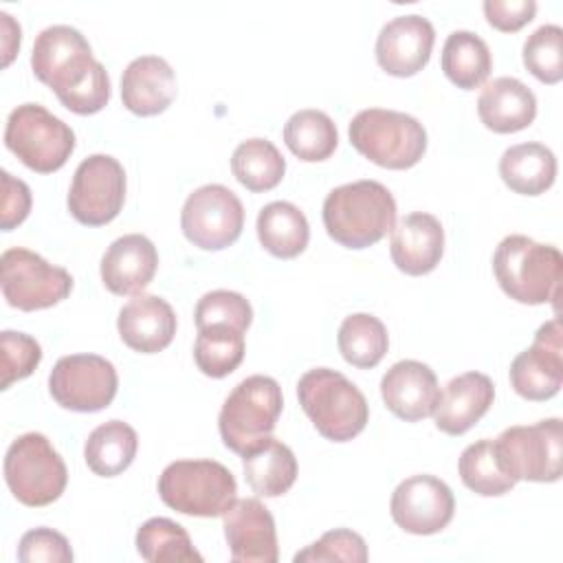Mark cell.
<instances>
[{
	"label": "cell",
	"mask_w": 563,
	"mask_h": 563,
	"mask_svg": "<svg viewBox=\"0 0 563 563\" xmlns=\"http://www.w3.org/2000/svg\"><path fill=\"white\" fill-rule=\"evenodd\" d=\"M31 68L75 114H95L110 101V77L103 64L92 57L88 40L68 24L40 31L31 51Z\"/></svg>",
	"instance_id": "6da1fadb"
},
{
	"label": "cell",
	"mask_w": 563,
	"mask_h": 563,
	"mask_svg": "<svg viewBox=\"0 0 563 563\" xmlns=\"http://www.w3.org/2000/svg\"><path fill=\"white\" fill-rule=\"evenodd\" d=\"M396 224V200L378 180L334 187L323 200V227L345 249H367Z\"/></svg>",
	"instance_id": "7a4b0ae2"
},
{
	"label": "cell",
	"mask_w": 563,
	"mask_h": 563,
	"mask_svg": "<svg viewBox=\"0 0 563 563\" xmlns=\"http://www.w3.org/2000/svg\"><path fill=\"white\" fill-rule=\"evenodd\" d=\"M493 273L510 299L528 306L554 303L556 308L563 275V257L556 246L519 233L506 235L495 249Z\"/></svg>",
	"instance_id": "3957f363"
},
{
	"label": "cell",
	"mask_w": 563,
	"mask_h": 563,
	"mask_svg": "<svg viewBox=\"0 0 563 563\" xmlns=\"http://www.w3.org/2000/svg\"><path fill=\"white\" fill-rule=\"evenodd\" d=\"M297 398L314 429L332 442L356 438L369 420L363 391L330 367L308 369L297 383Z\"/></svg>",
	"instance_id": "277c9868"
},
{
	"label": "cell",
	"mask_w": 563,
	"mask_h": 563,
	"mask_svg": "<svg viewBox=\"0 0 563 563\" xmlns=\"http://www.w3.org/2000/svg\"><path fill=\"white\" fill-rule=\"evenodd\" d=\"M282 407V387L275 378L253 374L240 380L222 402L218 416V429L224 446L238 455H246L260 446L273 435Z\"/></svg>",
	"instance_id": "5b68a950"
},
{
	"label": "cell",
	"mask_w": 563,
	"mask_h": 563,
	"mask_svg": "<svg viewBox=\"0 0 563 563\" xmlns=\"http://www.w3.org/2000/svg\"><path fill=\"white\" fill-rule=\"evenodd\" d=\"M347 134L358 154L385 169H409L427 152L424 125L398 110H361L350 121Z\"/></svg>",
	"instance_id": "8992f818"
},
{
	"label": "cell",
	"mask_w": 563,
	"mask_h": 563,
	"mask_svg": "<svg viewBox=\"0 0 563 563\" xmlns=\"http://www.w3.org/2000/svg\"><path fill=\"white\" fill-rule=\"evenodd\" d=\"M235 493L233 473L216 460H176L158 477L163 504L189 517H222Z\"/></svg>",
	"instance_id": "52a82bcc"
},
{
	"label": "cell",
	"mask_w": 563,
	"mask_h": 563,
	"mask_svg": "<svg viewBox=\"0 0 563 563\" xmlns=\"http://www.w3.org/2000/svg\"><path fill=\"white\" fill-rule=\"evenodd\" d=\"M4 479L13 497L31 508L48 506L66 488L68 471L44 433H24L4 455Z\"/></svg>",
	"instance_id": "ba28073f"
},
{
	"label": "cell",
	"mask_w": 563,
	"mask_h": 563,
	"mask_svg": "<svg viewBox=\"0 0 563 563\" xmlns=\"http://www.w3.org/2000/svg\"><path fill=\"white\" fill-rule=\"evenodd\" d=\"M4 145L33 172L51 174L66 165L75 150V132L40 103H22L11 110L4 128Z\"/></svg>",
	"instance_id": "9c48e42d"
},
{
	"label": "cell",
	"mask_w": 563,
	"mask_h": 563,
	"mask_svg": "<svg viewBox=\"0 0 563 563\" xmlns=\"http://www.w3.org/2000/svg\"><path fill=\"white\" fill-rule=\"evenodd\" d=\"M493 446L504 473L515 482H556L561 477L563 433L559 418L508 427L493 440Z\"/></svg>",
	"instance_id": "30bf717a"
},
{
	"label": "cell",
	"mask_w": 563,
	"mask_h": 563,
	"mask_svg": "<svg viewBox=\"0 0 563 563\" xmlns=\"http://www.w3.org/2000/svg\"><path fill=\"white\" fill-rule=\"evenodd\" d=\"M0 271V286L7 303L24 312L51 308L73 290V277L66 268L53 266L42 255L22 246L2 253Z\"/></svg>",
	"instance_id": "8fae6325"
},
{
	"label": "cell",
	"mask_w": 563,
	"mask_h": 563,
	"mask_svg": "<svg viewBox=\"0 0 563 563\" xmlns=\"http://www.w3.org/2000/svg\"><path fill=\"white\" fill-rule=\"evenodd\" d=\"M125 202V172L110 154L84 158L70 183L66 198L70 216L86 227L112 222Z\"/></svg>",
	"instance_id": "7c38bea8"
},
{
	"label": "cell",
	"mask_w": 563,
	"mask_h": 563,
	"mask_svg": "<svg viewBox=\"0 0 563 563\" xmlns=\"http://www.w3.org/2000/svg\"><path fill=\"white\" fill-rule=\"evenodd\" d=\"M244 227V207L224 185H202L194 189L180 211L185 238L202 251L231 246Z\"/></svg>",
	"instance_id": "4fadbf2b"
},
{
	"label": "cell",
	"mask_w": 563,
	"mask_h": 563,
	"mask_svg": "<svg viewBox=\"0 0 563 563\" xmlns=\"http://www.w3.org/2000/svg\"><path fill=\"white\" fill-rule=\"evenodd\" d=\"M119 387L114 365L99 354L62 356L48 376L53 400L70 411L92 413L106 409Z\"/></svg>",
	"instance_id": "5bb4252c"
},
{
	"label": "cell",
	"mask_w": 563,
	"mask_h": 563,
	"mask_svg": "<svg viewBox=\"0 0 563 563\" xmlns=\"http://www.w3.org/2000/svg\"><path fill=\"white\" fill-rule=\"evenodd\" d=\"M510 385L526 400H550L563 385V330L561 319L545 321L530 347L510 363Z\"/></svg>",
	"instance_id": "9a60e30c"
},
{
	"label": "cell",
	"mask_w": 563,
	"mask_h": 563,
	"mask_svg": "<svg viewBox=\"0 0 563 563\" xmlns=\"http://www.w3.org/2000/svg\"><path fill=\"white\" fill-rule=\"evenodd\" d=\"M389 512L396 526L409 534H435L451 523L455 497L440 477L411 475L394 488Z\"/></svg>",
	"instance_id": "2e32d148"
},
{
	"label": "cell",
	"mask_w": 563,
	"mask_h": 563,
	"mask_svg": "<svg viewBox=\"0 0 563 563\" xmlns=\"http://www.w3.org/2000/svg\"><path fill=\"white\" fill-rule=\"evenodd\" d=\"M222 528L233 561L275 563L279 559L275 519L260 499H235L222 515Z\"/></svg>",
	"instance_id": "e0dca14e"
},
{
	"label": "cell",
	"mask_w": 563,
	"mask_h": 563,
	"mask_svg": "<svg viewBox=\"0 0 563 563\" xmlns=\"http://www.w3.org/2000/svg\"><path fill=\"white\" fill-rule=\"evenodd\" d=\"M433 42L435 31L424 15H398L376 37V62L387 75L411 77L427 66Z\"/></svg>",
	"instance_id": "ac0fdd59"
},
{
	"label": "cell",
	"mask_w": 563,
	"mask_h": 563,
	"mask_svg": "<svg viewBox=\"0 0 563 563\" xmlns=\"http://www.w3.org/2000/svg\"><path fill=\"white\" fill-rule=\"evenodd\" d=\"M380 396L394 416L405 422H418L433 416L440 400V385L427 363L405 358L383 374Z\"/></svg>",
	"instance_id": "d6986e66"
},
{
	"label": "cell",
	"mask_w": 563,
	"mask_h": 563,
	"mask_svg": "<svg viewBox=\"0 0 563 563\" xmlns=\"http://www.w3.org/2000/svg\"><path fill=\"white\" fill-rule=\"evenodd\" d=\"M389 253L398 271L405 275L431 273L444 253V229L440 220L427 211H413L398 220L391 229Z\"/></svg>",
	"instance_id": "ffe728a7"
},
{
	"label": "cell",
	"mask_w": 563,
	"mask_h": 563,
	"mask_svg": "<svg viewBox=\"0 0 563 563\" xmlns=\"http://www.w3.org/2000/svg\"><path fill=\"white\" fill-rule=\"evenodd\" d=\"M158 253L150 238L128 233L117 238L101 257V282L114 295H141L154 279Z\"/></svg>",
	"instance_id": "44dd1931"
},
{
	"label": "cell",
	"mask_w": 563,
	"mask_h": 563,
	"mask_svg": "<svg viewBox=\"0 0 563 563\" xmlns=\"http://www.w3.org/2000/svg\"><path fill=\"white\" fill-rule=\"evenodd\" d=\"M174 308L158 295H134L117 319V330L123 343L141 354H156L165 350L176 334Z\"/></svg>",
	"instance_id": "7402d4cb"
},
{
	"label": "cell",
	"mask_w": 563,
	"mask_h": 563,
	"mask_svg": "<svg viewBox=\"0 0 563 563\" xmlns=\"http://www.w3.org/2000/svg\"><path fill=\"white\" fill-rule=\"evenodd\" d=\"M176 75L158 55L134 57L121 75V101L139 117L165 112L176 99Z\"/></svg>",
	"instance_id": "603a6c76"
},
{
	"label": "cell",
	"mask_w": 563,
	"mask_h": 563,
	"mask_svg": "<svg viewBox=\"0 0 563 563\" xmlns=\"http://www.w3.org/2000/svg\"><path fill=\"white\" fill-rule=\"evenodd\" d=\"M495 398L493 380L482 372H464L451 378L440 391L433 411L435 427L446 435H462L475 427L490 409Z\"/></svg>",
	"instance_id": "cb8c5ba5"
},
{
	"label": "cell",
	"mask_w": 563,
	"mask_h": 563,
	"mask_svg": "<svg viewBox=\"0 0 563 563\" xmlns=\"http://www.w3.org/2000/svg\"><path fill=\"white\" fill-rule=\"evenodd\" d=\"M477 114L488 130L512 134L526 130L534 121L537 97L517 77H497L482 88Z\"/></svg>",
	"instance_id": "d4e9b609"
},
{
	"label": "cell",
	"mask_w": 563,
	"mask_h": 563,
	"mask_svg": "<svg viewBox=\"0 0 563 563\" xmlns=\"http://www.w3.org/2000/svg\"><path fill=\"white\" fill-rule=\"evenodd\" d=\"M499 176L515 194L539 196L554 185V152L543 143L512 145L499 158Z\"/></svg>",
	"instance_id": "484cf974"
},
{
	"label": "cell",
	"mask_w": 563,
	"mask_h": 563,
	"mask_svg": "<svg viewBox=\"0 0 563 563\" xmlns=\"http://www.w3.org/2000/svg\"><path fill=\"white\" fill-rule=\"evenodd\" d=\"M244 479L260 497H279L297 479V457L282 440L273 435L242 455Z\"/></svg>",
	"instance_id": "4316f807"
},
{
	"label": "cell",
	"mask_w": 563,
	"mask_h": 563,
	"mask_svg": "<svg viewBox=\"0 0 563 563\" xmlns=\"http://www.w3.org/2000/svg\"><path fill=\"white\" fill-rule=\"evenodd\" d=\"M260 244L279 260H292L306 251L310 227L303 211L286 200H275L257 213Z\"/></svg>",
	"instance_id": "83f0119b"
},
{
	"label": "cell",
	"mask_w": 563,
	"mask_h": 563,
	"mask_svg": "<svg viewBox=\"0 0 563 563\" xmlns=\"http://www.w3.org/2000/svg\"><path fill=\"white\" fill-rule=\"evenodd\" d=\"M136 449V431L123 420H108L90 431L84 446V457L95 475L114 477L134 462Z\"/></svg>",
	"instance_id": "f1b7e54d"
},
{
	"label": "cell",
	"mask_w": 563,
	"mask_h": 563,
	"mask_svg": "<svg viewBox=\"0 0 563 563\" xmlns=\"http://www.w3.org/2000/svg\"><path fill=\"white\" fill-rule=\"evenodd\" d=\"M442 70L462 90L479 88L493 68L488 44L473 31H453L442 46Z\"/></svg>",
	"instance_id": "f546056e"
},
{
	"label": "cell",
	"mask_w": 563,
	"mask_h": 563,
	"mask_svg": "<svg viewBox=\"0 0 563 563\" xmlns=\"http://www.w3.org/2000/svg\"><path fill=\"white\" fill-rule=\"evenodd\" d=\"M341 356L361 369L376 367L389 347L385 323L369 312H354L343 319L336 334Z\"/></svg>",
	"instance_id": "4dcf8cb0"
},
{
	"label": "cell",
	"mask_w": 563,
	"mask_h": 563,
	"mask_svg": "<svg viewBox=\"0 0 563 563\" xmlns=\"http://www.w3.org/2000/svg\"><path fill=\"white\" fill-rule=\"evenodd\" d=\"M284 141L288 150L306 163H319L332 156L339 143L334 121L314 108L295 112L284 125Z\"/></svg>",
	"instance_id": "1f68e13d"
},
{
	"label": "cell",
	"mask_w": 563,
	"mask_h": 563,
	"mask_svg": "<svg viewBox=\"0 0 563 563\" xmlns=\"http://www.w3.org/2000/svg\"><path fill=\"white\" fill-rule=\"evenodd\" d=\"M231 172L249 191H268L282 183L286 161L268 139H246L233 150Z\"/></svg>",
	"instance_id": "d6a6232c"
},
{
	"label": "cell",
	"mask_w": 563,
	"mask_h": 563,
	"mask_svg": "<svg viewBox=\"0 0 563 563\" xmlns=\"http://www.w3.org/2000/svg\"><path fill=\"white\" fill-rule=\"evenodd\" d=\"M136 550L150 563H191L202 561L200 552L194 548L189 532L167 519V517H152L136 530Z\"/></svg>",
	"instance_id": "836d02e7"
},
{
	"label": "cell",
	"mask_w": 563,
	"mask_h": 563,
	"mask_svg": "<svg viewBox=\"0 0 563 563\" xmlns=\"http://www.w3.org/2000/svg\"><path fill=\"white\" fill-rule=\"evenodd\" d=\"M244 358V330L216 323L198 330L194 361L205 376L224 378Z\"/></svg>",
	"instance_id": "e575fe53"
},
{
	"label": "cell",
	"mask_w": 563,
	"mask_h": 563,
	"mask_svg": "<svg viewBox=\"0 0 563 563\" xmlns=\"http://www.w3.org/2000/svg\"><path fill=\"white\" fill-rule=\"evenodd\" d=\"M457 471H460L464 486L482 497L506 495L517 484L515 479H510L504 473V468L495 455L493 440H477V442L468 444L460 455Z\"/></svg>",
	"instance_id": "d590c367"
},
{
	"label": "cell",
	"mask_w": 563,
	"mask_h": 563,
	"mask_svg": "<svg viewBox=\"0 0 563 563\" xmlns=\"http://www.w3.org/2000/svg\"><path fill=\"white\" fill-rule=\"evenodd\" d=\"M523 66L543 84H559L563 79V29L559 24H543L523 42Z\"/></svg>",
	"instance_id": "8d00e7d4"
},
{
	"label": "cell",
	"mask_w": 563,
	"mask_h": 563,
	"mask_svg": "<svg viewBox=\"0 0 563 563\" xmlns=\"http://www.w3.org/2000/svg\"><path fill=\"white\" fill-rule=\"evenodd\" d=\"M194 319L198 330L216 323L233 325L238 330H249L253 321V308L249 299L233 290H211L205 292L194 310Z\"/></svg>",
	"instance_id": "74e56055"
},
{
	"label": "cell",
	"mask_w": 563,
	"mask_h": 563,
	"mask_svg": "<svg viewBox=\"0 0 563 563\" xmlns=\"http://www.w3.org/2000/svg\"><path fill=\"white\" fill-rule=\"evenodd\" d=\"M0 350H2V389H9L15 380H22L35 372L42 361L40 343L15 330L0 332Z\"/></svg>",
	"instance_id": "f35d334b"
},
{
	"label": "cell",
	"mask_w": 563,
	"mask_h": 563,
	"mask_svg": "<svg viewBox=\"0 0 563 563\" xmlns=\"http://www.w3.org/2000/svg\"><path fill=\"white\" fill-rule=\"evenodd\" d=\"M295 561H347V563H365L367 545L365 539L347 528H336L325 532L319 541L310 543L301 552L295 554Z\"/></svg>",
	"instance_id": "ab89813d"
},
{
	"label": "cell",
	"mask_w": 563,
	"mask_h": 563,
	"mask_svg": "<svg viewBox=\"0 0 563 563\" xmlns=\"http://www.w3.org/2000/svg\"><path fill=\"white\" fill-rule=\"evenodd\" d=\"M18 559L22 563H70L75 556L62 532L42 526L22 534L18 543Z\"/></svg>",
	"instance_id": "60d3db41"
},
{
	"label": "cell",
	"mask_w": 563,
	"mask_h": 563,
	"mask_svg": "<svg viewBox=\"0 0 563 563\" xmlns=\"http://www.w3.org/2000/svg\"><path fill=\"white\" fill-rule=\"evenodd\" d=\"M482 7L488 24L501 33L519 31L537 13L534 0H486Z\"/></svg>",
	"instance_id": "b9f144b4"
},
{
	"label": "cell",
	"mask_w": 563,
	"mask_h": 563,
	"mask_svg": "<svg viewBox=\"0 0 563 563\" xmlns=\"http://www.w3.org/2000/svg\"><path fill=\"white\" fill-rule=\"evenodd\" d=\"M2 231L22 224L31 211V189L24 180L2 169Z\"/></svg>",
	"instance_id": "7bdbcfd3"
}]
</instances>
